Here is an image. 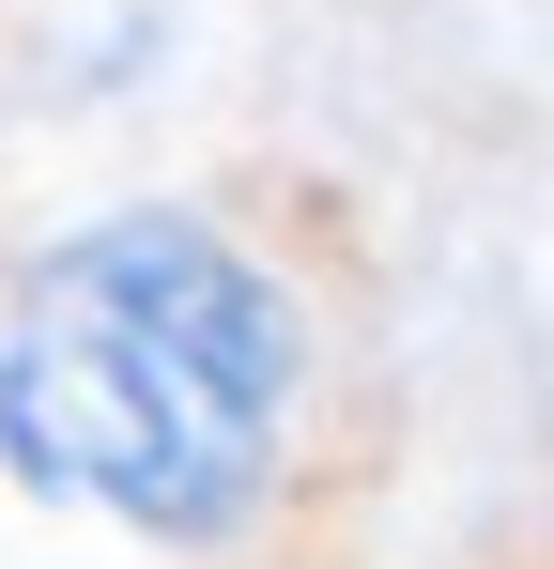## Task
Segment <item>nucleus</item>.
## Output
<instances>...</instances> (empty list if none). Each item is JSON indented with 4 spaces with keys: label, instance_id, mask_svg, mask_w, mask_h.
<instances>
[{
    "label": "nucleus",
    "instance_id": "obj_1",
    "mask_svg": "<svg viewBox=\"0 0 554 569\" xmlns=\"http://www.w3.org/2000/svg\"><path fill=\"white\" fill-rule=\"evenodd\" d=\"M308 385V308L185 200L92 216L47 247L0 323V462L123 539L216 555L277 492V431Z\"/></svg>",
    "mask_w": 554,
    "mask_h": 569
}]
</instances>
